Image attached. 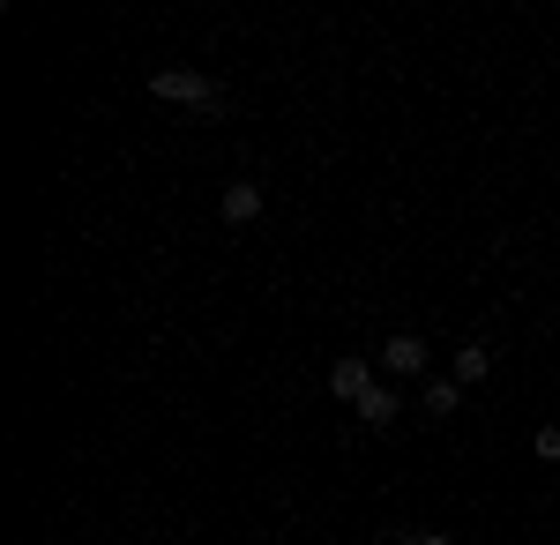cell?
Here are the masks:
<instances>
[{
	"mask_svg": "<svg viewBox=\"0 0 560 545\" xmlns=\"http://www.w3.org/2000/svg\"><path fill=\"white\" fill-rule=\"evenodd\" d=\"M419 404H427L433 419H448V411L464 404V381H456V374H433V381H419Z\"/></svg>",
	"mask_w": 560,
	"mask_h": 545,
	"instance_id": "obj_6",
	"label": "cell"
},
{
	"mask_svg": "<svg viewBox=\"0 0 560 545\" xmlns=\"http://www.w3.org/2000/svg\"><path fill=\"white\" fill-rule=\"evenodd\" d=\"M150 97H165V105H179V113H232V97L210 83V76H195V68H158L150 76Z\"/></svg>",
	"mask_w": 560,
	"mask_h": 545,
	"instance_id": "obj_1",
	"label": "cell"
},
{
	"mask_svg": "<svg viewBox=\"0 0 560 545\" xmlns=\"http://www.w3.org/2000/svg\"><path fill=\"white\" fill-rule=\"evenodd\" d=\"M396 545H456L448 531H396Z\"/></svg>",
	"mask_w": 560,
	"mask_h": 545,
	"instance_id": "obj_9",
	"label": "cell"
},
{
	"mask_svg": "<svg viewBox=\"0 0 560 545\" xmlns=\"http://www.w3.org/2000/svg\"><path fill=\"white\" fill-rule=\"evenodd\" d=\"M427 359H433L427 336H388V344H382V367H388V374H427Z\"/></svg>",
	"mask_w": 560,
	"mask_h": 545,
	"instance_id": "obj_4",
	"label": "cell"
},
{
	"mask_svg": "<svg viewBox=\"0 0 560 545\" xmlns=\"http://www.w3.org/2000/svg\"><path fill=\"white\" fill-rule=\"evenodd\" d=\"M366 389H374V367H366L359 351H345V359L329 367V396H345L351 411H359V396H366Z\"/></svg>",
	"mask_w": 560,
	"mask_h": 545,
	"instance_id": "obj_3",
	"label": "cell"
},
{
	"mask_svg": "<svg viewBox=\"0 0 560 545\" xmlns=\"http://www.w3.org/2000/svg\"><path fill=\"white\" fill-rule=\"evenodd\" d=\"M396 411H404V396H396L388 381H374V389L359 396V419H366V426H396Z\"/></svg>",
	"mask_w": 560,
	"mask_h": 545,
	"instance_id": "obj_7",
	"label": "cell"
},
{
	"mask_svg": "<svg viewBox=\"0 0 560 545\" xmlns=\"http://www.w3.org/2000/svg\"><path fill=\"white\" fill-rule=\"evenodd\" d=\"M448 374L464 381V389H478V381L493 374V351H486L478 336H464V344H456V359H448Z\"/></svg>",
	"mask_w": 560,
	"mask_h": 545,
	"instance_id": "obj_5",
	"label": "cell"
},
{
	"mask_svg": "<svg viewBox=\"0 0 560 545\" xmlns=\"http://www.w3.org/2000/svg\"><path fill=\"white\" fill-rule=\"evenodd\" d=\"M530 456H538V463H560V426H538V441H530Z\"/></svg>",
	"mask_w": 560,
	"mask_h": 545,
	"instance_id": "obj_8",
	"label": "cell"
},
{
	"mask_svg": "<svg viewBox=\"0 0 560 545\" xmlns=\"http://www.w3.org/2000/svg\"><path fill=\"white\" fill-rule=\"evenodd\" d=\"M217 217H224L232 232L261 224V187H255V179H232V187H224V202H217Z\"/></svg>",
	"mask_w": 560,
	"mask_h": 545,
	"instance_id": "obj_2",
	"label": "cell"
},
{
	"mask_svg": "<svg viewBox=\"0 0 560 545\" xmlns=\"http://www.w3.org/2000/svg\"><path fill=\"white\" fill-rule=\"evenodd\" d=\"M247 545H255V538H247Z\"/></svg>",
	"mask_w": 560,
	"mask_h": 545,
	"instance_id": "obj_10",
	"label": "cell"
}]
</instances>
